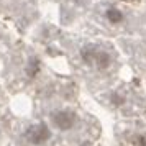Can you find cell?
<instances>
[{"label": "cell", "instance_id": "cell-1", "mask_svg": "<svg viewBox=\"0 0 146 146\" xmlns=\"http://www.w3.org/2000/svg\"><path fill=\"white\" fill-rule=\"evenodd\" d=\"M82 59L86 61V62H89V64H94L99 69H107L112 64L110 54L107 53V51H102V49L94 48V46H87L82 49Z\"/></svg>", "mask_w": 146, "mask_h": 146}, {"label": "cell", "instance_id": "cell-2", "mask_svg": "<svg viewBox=\"0 0 146 146\" xmlns=\"http://www.w3.org/2000/svg\"><path fill=\"white\" fill-rule=\"evenodd\" d=\"M27 139L35 146H40V145H44L48 139L51 138V131L44 123H38V125H33L30 126L27 130Z\"/></svg>", "mask_w": 146, "mask_h": 146}, {"label": "cell", "instance_id": "cell-3", "mask_svg": "<svg viewBox=\"0 0 146 146\" xmlns=\"http://www.w3.org/2000/svg\"><path fill=\"white\" fill-rule=\"evenodd\" d=\"M53 123L56 128H59V130H69V128H72V125L76 123V115L72 112H69V110H58V112L53 113Z\"/></svg>", "mask_w": 146, "mask_h": 146}, {"label": "cell", "instance_id": "cell-4", "mask_svg": "<svg viewBox=\"0 0 146 146\" xmlns=\"http://www.w3.org/2000/svg\"><path fill=\"white\" fill-rule=\"evenodd\" d=\"M105 17L107 20L110 23H113V25H118V23L123 21V12L118 7H108L105 10Z\"/></svg>", "mask_w": 146, "mask_h": 146}, {"label": "cell", "instance_id": "cell-5", "mask_svg": "<svg viewBox=\"0 0 146 146\" xmlns=\"http://www.w3.org/2000/svg\"><path fill=\"white\" fill-rule=\"evenodd\" d=\"M38 71H40V62H38L36 59H31V61H30V64H28V69H27L28 76H31V77H33Z\"/></svg>", "mask_w": 146, "mask_h": 146}, {"label": "cell", "instance_id": "cell-6", "mask_svg": "<svg viewBox=\"0 0 146 146\" xmlns=\"http://www.w3.org/2000/svg\"><path fill=\"white\" fill-rule=\"evenodd\" d=\"M136 145L146 146V135H138V136H136Z\"/></svg>", "mask_w": 146, "mask_h": 146}]
</instances>
